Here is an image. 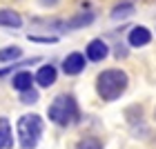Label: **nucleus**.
<instances>
[{
    "instance_id": "4468645a",
    "label": "nucleus",
    "mask_w": 156,
    "mask_h": 149,
    "mask_svg": "<svg viewBox=\"0 0 156 149\" xmlns=\"http://www.w3.org/2000/svg\"><path fill=\"white\" fill-rule=\"evenodd\" d=\"M125 116H127V123L129 125H136V123H140V118H143V107H140V105H134V107H129L125 111Z\"/></svg>"
},
{
    "instance_id": "7ed1b4c3",
    "label": "nucleus",
    "mask_w": 156,
    "mask_h": 149,
    "mask_svg": "<svg viewBox=\"0 0 156 149\" xmlns=\"http://www.w3.org/2000/svg\"><path fill=\"white\" fill-rule=\"evenodd\" d=\"M42 133V118L36 113H27L18 120V140L23 149H34Z\"/></svg>"
},
{
    "instance_id": "39448f33",
    "label": "nucleus",
    "mask_w": 156,
    "mask_h": 149,
    "mask_svg": "<svg viewBox=\"0 0 156 149\" xmlns=\"http://www.w3.org/2000/svg\"><path fill=\"white\" fill-rule=\"evenodd\" d=\"M83 69H85V56L78 54V51L69 54L67 58L62 60V71L67 76H76V74H80Z\"/></svg>"
},
{
    "instance_id": "a211bd4d",
    "label": "nucleus",
    "mask_w": 156,
    "mask_h": 149,
    "mask_svg": "<svg viewBox=\"0 0 156 149\" xmlns=\"http://www.w3.org/2000/svg\"><path fill=\"white\" fill-rule=\"evenodd\" d=\"M154 120H156V109H154Z\"/></svg>"
},
{
    "instance_id": "1a4fd4ad",
    "label": "nucleus",
    "mask_w": 156,
    "mask_h": 149,
    "mask_svg": "<svg viewBox=\"0 0 156 149\" xmlns=\"http://www.w3.org/2000/svg\"><path fill=\"white\" fill-rule=\"evenodd\" d=\"M36 82L40 85V87H49V85H54L56 82V67L54 65H45L36 74Z\"/></svg>"
},
{
    "instance_id": "2eb2a0df",
    "label": "nucleus",
    "mask_w": 156,
    "mask_h": 149,
    "mask_svg": "<svg viewBox=\"0 0 156 149\" xmlns=\"http://www.w3.org/2000/svg\"><path fill=\"white\" fill-rule=\"evenodd\" d=\"M76 149H103V143L98 138H83L76 145Z\"/></svg>"
},
{
    "instance_id": "9b49d317",
    "label": "nucleus",
    "mask_w": 156,
    "mask_h": 149,
    "mask_svg": "<svg viewBox=\"0 0 156 149\" xmlns=\"http://www.w3.org/2000/svg\"><path fill=\"white\" fill-rule=\"evenodd\" d=\"M13 145L11 140V127L7 118H0V149H9Z\"/></svg>"
},
{
    "instance_id": "f8f14e48",
    "label": "nucleus",
    "mask_w": 156,
    "mask_h": 149,
    "mask_svg": "<svg viewBox=\"0 0 156 149\" xmlns=\"http://www.w3.org/2000/svg\"><path fill=\"white\" fill-rule=\"evenodd\" d=\"M31 82H34V78L29 71H20L13 76V89H18V91H27V89H31Z\"/></svg>"
},
{
    "instance_id": "20e7f679",
    "label": "nucleus",
    "mask_w": 156,
    "mask_h": 149,
    "mask_svg": "<svg viewBox=\"0 0 156 149\" xmlns=\"http://www.w3.org/2000/svg\"><path fill=\"white\" fill-rule=\"evenodd\" d=\"M91 23H94V13H78V16L62 20V23H47V25H51L60 31H72V29H83V27H87Z\"/></svg>"
},
{
    "instance_id": "f3484780",
    "label": "nucleus",
    "mask_w": 156,
    "mask_h": 149,
    "mask_svg": "<svg viewBox=\"0 0 156 149\" xmlns=\"http://www.w3.org/2000/svg\"><path fill=\"white\" fill-rule=\"evenodd\" d=\"M40 5H45V7H56V5H58V0H40Z\"/></svg>"
},
{
    "instance_id": "f03ea898",
    "label": "nucleus",
    "mask_w": 156,
    "mask_h": 149,
    "mask_svg": "<svg viewBox=\"0 0 156 149\" xmlns=\"http://www.w3.org/2000/svg\"><path fill=\"white\" fill-rule=\"evenodd\" d=\"M49 120L56 125H60V127H67V125H74L76 120H78V105L74 100V96H69V94H60V96H56L54 98V102L49 105Z\"/></svg>"
},
{
    "instance_id": "0eeeda50",
    "label": "nucleus",
    "mask_w": 156,
    "mask_h": 149,
    "mask_svg": "<svg viewBox=\"0 0 156 149\" xmlns=\"http://www.w3.org/2000/svg\"><path fill=\"white\" fill-rule=\"evenodd\" d=\"M107 45L98 38V40H91L89 45H87V49H85V54H87V58L89 60H94V62H101V60H105L107 58Z\"/></svg>"
},
{
    "instance_id": "f257e3e1",
    "label": "nucleus",
    "mask_w": 156,
    "mask_h": 149,
    "mask_svg": "<svg viewBox=\"0 0 156 149\" xmlns=\"http://www.w3.org/2000/svg\"><path fill=\"white\" fill-rule=\"evenodd\" d=\"M127 74L125 71H120V69H107V71H103V74H98L96 78V91H98V96L103 98V100H116V98H120L125 94V89H127Z\"/></svg>"
},
{
    "instance_id": "9d476101",
    "label": "nucleus",
    "mask_w": 156,
    "mask_h": 149,
    "mask_svg": "<svg viewBox=\"0 0 156 149\" xmlns=\"http://www.w3.org/2000/svg\"><path fill=\"white\" fill-rule=\"evenodd\" d=\"M134 11H136L134 2H120V5H116L114 9H112V18L114 20H125V18L134 16Z\"/></svg>"
},
{
    "instance_id": "6e6552de",
    "label": "nucleus",
    "mask_w": 156,
    "mask_h": 149,
    "mask_svg": "<svg viewBox=\"0 0 156 149\" xmlns=\"http://www.w3.org/2000/svg\"><path fill=\"white\" fill-rule=\"evenodd\" d=\"M23 25V18L13 9H0V27H9V29H18Z\"/></svg>"
},
{
    "instance_id": "ddd939ff",
    "label": "nucleus",
    "mask_w": 156,
    "mask_h": 149,
    "mask_svg": "<svg viewBox=\"0 0 156 149\" xmlns=\"http://www.w3.org/2000/svg\"><path fill=\"white\" fill-rule=\"evenodd\" d=\"M23 56V49L16 47V45H11V47H5V49H0V62H9V60H16Z\"/></svg>"
},
{
    "instance_id": "dca6fc26",
    "label": "nucleus",
    "mask_w": 156,
    "mask_h": 149,
    "mask_svg": "<svg viewBox=\"0 0 156 149\" xmlns=\"http://www.w3.org/2000/svg\"><path fill=\"white\" fill-rule=\"evenodd\" d=\"M20 100H23L25 105H31L38 100V91L36 89H27V91H20Z\"/></svg>"
},
{
    "instance_id": "423d86ee",
    "label": "nucleus",
    "mask_w": 156,
    "mask_h": 149,
    "mask_svg": "<svg viewBox=\"0 0 156 149\" xmlns=\"http://www.w3.org/2000/svg\"><path fill=\"white\" fill-rule=\"evenodd\" d=\"M127 42H129L132 47H145L152 42V33L147 27H132L129 36H127Z\"/></svg>"
}]
</instances>
